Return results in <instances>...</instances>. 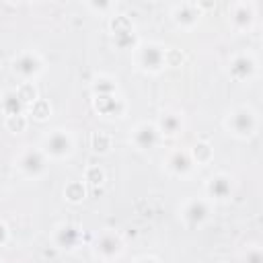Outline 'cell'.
I'll list each match as a JSON object with an SVG mask.
<instances>
[{
	"instance_id": "cell-10",
	"label": "cell",
	"mask_w": 263,
	"mask_h": 263,
	"mask_svg": "<svg viewBox=\"0 0 263 263\" xmlns=\"http://www.w3.org/2000/svg\"><path fill=\"white\" fill-rule=\"evenodd\" d=\"M158 129L154 123H140L132 134V142L138 150H152L158 144Z\"/></svg>"
},
{
	"instance_id": "cell-17",
	"label": "cell",
	"mask_w": 263,
	"mask_h": 263,
	"mask_svg": "<svg viewBox=\"0 0 263 263\" xmlns=\"http://www.w3.org/2000/svg\"><path fill=\"white\" fill-rule=\"evenodd\" d=\"M0 107H2V111L6 113V117H10V115H23L25 103H23V99L18 97L16 90H6V92L2 95Z\"/></svg>"
},
{
	"instance_id": "cell-7",
	"label": "cell",
	"mask_w": 263,
	"mask_h": 263,
	"mask_svg": "<svg viewBox=\"0 0 263 263\" xmlns=\"http://www.w3.org/2000/svg\"><path fill=\"white\" fill-rule=\"evenodd\" d=\"M45 166H47V160H45V154L43 150H27L21 154L18 158V168L23 171V175L27 177H39L45 173Z\"/></svg>"
},
{
	"instance_id": "cell-11",
	"label": "cell",
	"mask_w": 263,
	"mask_h": 263,
	"mask_svg": "<svg viewBox=\"0 0 263 263\" xmlns=\"http://www.w3.org/2000/svg\"><path fill=\"white\" fill-rule=\"evenodd\" d=\"M230 21L238 31H247L251 29V25L255 23V6L251 2H236L230 8Z\"/></svg>"
},
{
	"instance_id": "cell-9",
	"label": "cell",
	"mask_w": 263,
	"mask_h": 263,
	"mask_svg": "<svg viewBox=\"0 0 263 263\" xmlns=\"http://www.w3.org/2000/svg\"><path fill=\"white\" fill-rule=\"evenodd\" d=\"M228 72H230V76H232L234 80H249V78H253L255 72H257V62H255V58L249 55V53H238V55H234V58L230 60Z\"/></svg>"
},
{
	"instance_id": "cell-5",
	"label": "cell",
	"mask_w": 263,
	"mask_h": 263,
	"mask_svg": "<svg viewBox=\"0 0 263 263\" xmlns=\"http://www.w3.org/2000/svg\"><path fill=\"white\" fill-rule=\"evenodd\" d=\"M111 31H113V43L119 49H129L136 45V33H134V25L129 23V18L125 16H115L111 21Z\"/></svg>"
},
{
	"instance_id": "cell-13",
	"label": "cell",
	"mask_w": 263,
	"mask_h": 263,
	"mask_svg": "<svg viewBox=\"0 0 263 263\" xmlns=\"http://www.w3.org/2000/svg\"><path fill=\"white\" fill-rule=\"evenodd\" d=\"M121 249H123V242H121L119 234H115V232H105V234H101L99 240H97V245H95L97 255H101L103 259H113V257H117V255L121 253Z\"/></svg>"
},
{
	"instance_id": "cell-12",
	"label": "cell",
	"mask_w": 263,
	"mask_h": 263,
	"mask_svg": "<svg viewBox=\"0 0 263 263\" xmlns=\"http://www.w3.org/2000/svg\"><path fill=\"white\" fill-rule=\"evenodd\" d=\"M80 238H82L80 228H76V226H72V224H60V226L55 228V232H53V242H55V247H60V249H64V251L74 249V247L80 242Z\"/></svg>"
},
{
	"instance_id": "cell-29",
	"label": "cell",
	"mask_w": 263,
	"mask_h": 263,
	"mask_svg": "<svg viewBox=\"0 0 263 263\" xmlns=\"http://www.w3.org/2000/svg\"><path fill=\"white\" fill-rule=\"evenodd\" d=\"M8 240V226L4 222H0V245H4Z\"/></svg>"
},
{
	"instance_id": "cell-23",
	"label": "cell",
	"mask_w": 263,
	"mask_h": 263,
	"mask_svg": "<svg viewBox=\"0 0 263 263\" xmlns=\"http://www.w3.org/2000/svg\"><path fill=\"white\" fill-rule=\"evenodd\" d=\"M84 181L90 185H103L105 183V171L101 166H88L84 173Z\"/></svg>"
},
{
	"instance_id": "cell-21",
	"label": "cell",
	"mask_w": 263,
	"mask_h": 263,
	"mask_svg": "<svg viewBox=\"0 0 263 263\" xmlns=\"http://www.w3.org/2000/svg\"><path fill=\"white\" fill-rule=\"evenodd\" d=\"M191 158H193V162H197V164H201V162H208L210 158H212V146L208 144V142H197L193 148H191Z\"/></svg>"
},
{
	"instance_id": "cell-22",
	"label": "cell",
	"mask_w": 263,
	"mask_h": 263,
	"mask_svg": "<svg viewBox=\"0 0 263 263\" xmlns=\"http://www.w3.org/2000/svg\"><path fill=\"white\" fill-rule=\"evenodd\" d=\"M90 146H92L95 152L103 154V152H107L111 148V138L107 134H103V132H95L92 138H90Z\"/></svg>"
},
{
	"instance_id": "cell-15",
	"label": "cell",
	"mask_w": 263,
	"mask_h": 263,
	"mask_svg": "<svg viewBox=\"0 0 263 263\" xmlns=\"http://www.w3.org/2000/svg\"><path fill=\"white\" fill-rule=\"evenodd\" d=\"M95 107L107 117H121L125 111V103L117 95H107V97H95Z\"/></svg>"
},
{
	"instance_id": "cell-4",
	"label": "cell",
	"mask_w": 263,
	"mask_h": 263,
	"mask_svg": "<svg viewBox=\"0 0 263 263\" xmlns=\"http://www.w3.org/2000/svg\"><path fill=\"white\" fill-rule=\"evenodd\" d=\"M12 70H14V74H18L23 80H33L35 76L41 74L43 62H41V58H39L37 53H33V51H23V53H18V55L12 60Z\"/></svg>"
},
{
	"instance_id": "cell-27",
	"label": "cell",
	"mask_w": 263,
	"mask_h": 263,
	"mask_svg": "<svg viewBox=\"0 0 263 263\" xmlns=\"http://www.w3.org/2000/svg\"><path fill=\"white\" fill-rule=\"evenodd\" d=\"M245 263H263V255L259 247H251L245 255Z\"/></svg>"
},
{
	"instance_id": "cell-3",
	"label": "cell",
	"mask_w": 263,
	"mask_h": 263,
	"mask_svg": "<svg viewBox=\"0 0 263 263\" xmlns=\"http://www.w3.org/2000/svg\"><path fill=\"white\" fill-rule=\"evenodd\" d=\"M72 148H74V140L64 129H53L43 140V154L51 156V158H64L72 152Z\"/></svg>"
},
{
	"instance_id": "cell-30",
	"label": "cell",
	"mask_w": 263,
	"mask_h": 263,
	"mask_svg": "<svg viewBox=\"0 0 263 263\" xmlns=\"http://www.w3.org/2000/svg\"><path fill=\"white\" fill-rule=\"evenodd\" d=\"M136 263H160V261L154 259V257H142V259H138Z\"/></svg>"
},
{
	"instance_id": "cell-26",
	"label": "cell",
	"mask_w": 263,
	"mask_h": 263,
	"mask_svg": "<svg viewBox=\"0 0 263 263\" xmlns=\"http://www.w3.org/2000/svg\"><path fill=\"white\" fill-rule=\"evenodd\" d=\"M16 92L23 99V103H33L35 101V88H33L31 82H25L21 88H16Z\"/></svg>"
},
{
	"instance_id": "cell-18",
	"label": "cell",
	"mask_w": 263,
	"mask_h": 263,
	"mask_svg": "<svg viewBox=\"0 0 263 263\" xmlns=\"http://www.w3.org/2000/svg\"><path fill=\"white\" fill-rule=\"evenodd\" d=\"M183 127V121L177 113H162L160 119H158V134H164V136H177Z\"/></svg>"
},
{
	"instance_id": "cell-24",
	"label": "cell",
	"mask_w": 263,
	"mask_h": 263,
	"mask_svg": "<svg viewBox=\"0 0 263 263\" xmlns=\"http://www.w3.org/2000/svg\"><path fill=\"white\" fill-rule=\"evenodd\" d=\"M6 127L14 134H21L27 129V117L25 115H10V117H6Z\"/></svg>"
},
{
	"instance_id": "cell-25",
	"label": "cell",
	"mask_w": 263,
	"mask_h": 263,
	"mask_svg": "<svg viewBox=\"0 0 263 263\" xmlns=\"http://www.w3.org/2000/svg\"><path fill=\"white\" fill-rule=\"evenodd\" d=\"M49 105L45 103V101H39V99H35L33 101V107H31V115L35 117V119H45L47 115H49Z\"/></svg>"
},
{
	"instance_id": "cell-28",
	"label": "cell",
	"mask_w": 263,
	"mask_h": 263,
	"mask_svg": "<svg viewBox=\"0 0 263 263\" xmlns=\"http://www.w3.org/2000/svg\"><path fill=\"white\" fill-rule=\"evenodd\" d=\"M111 6H113L111 2H88V4H86V8L97 10V12H105V10H109Z\"/></svg>"
},
{
	"instance_id": "cell-2",
	"label": "cell",
	"mask_w": 263,
	"mask_h": 263,
	"mask_svg": "<svg viewBox=\"0 0 263 263\" xmlns=\"http://www.w3.org/2000/svg\"><path fill=\"white\" fill-rule=\"evenodd\" d=\"M138 64L146 72H160L166 66V49L158 43H144L138 47Z\"/></svg>"
},
{
	"instance_id": "cell-1",
	"label": "cell",
	"mask_w": 263,
	"mask_h": 263,
	"mask_svg": "<svg viewBox=\"0 0 263 263\" xmlns=\"http://www.w3.org/2000/svg\"><path fill=\"white\" fill-rule=\"evenodd\" d=\"M226 127L238 138H249L257 129V115L249 107H238L228 115Z\"/></svg>"
},
{
	"instance_id": "cell-20",
	"label": "cell",
	"mask_w": 263,
	"mask_h": 263,
	"mask_svg": "<svg viewBox=\"0 0 263 263\" xmlns=\"http://www.w3.org/2000/svg\"><path fill=\"white\" fill-rule=\"evenodd\" d=\"M92 92H95V97H107V95H115V92H117V86H115V82H113L111 78L101 76V78L95 80Z\"/></svg>"
},
{
	"instance_id": "cell-8",
	"label": "cell",
	"mask_w": 263,
	"mask_h": 263,
	"mask_svg": "<svg viewBox=\"0 0 263 263\" xmlns=\"http://www.w3.org/2000/svg\"><path fill=\"white\" fill-rule=\"evenodd\" d=\"M183 220L187 226H201L210 218V205L203 199H189L183 205Z\"/></svg>"
},
{
	"instance_id": "cell-19",
	"label": "cell",
	"mask_w": 263,
	"mask_h": 263,
	"mask_svg": "<svg viewBox=\"0 0 263 263\" xmlns=\"http://www.w3.org/2000/svg\"><path fill=\"white\" fill-rule=\"evenodd\" d=\"M84 195H86V189H84V183H82V181H72V183H68L66 189H64V197H66L68 201H72V203L82 201Z\"/></svg>"
},
{
	"instance_id": "cell-16",
	"label": "cell",
	"mask_w": 263,
	"mask_h": 263,
	"mask_svg": "<svg viewBox=\"0 0 263 263\" xmlns=\"http://www.w3.org/2000/svg\"><path fill=\"white\" fill-rule=\"evenodd\" d=\"M193 164L195 162H193V158L187 150H175L166 160V168L175 175H187L193 168Z\"/></svg>"
},
{
	"instance_id": "cell-14",
	"label": "cell",
	"mask_w": 263,
	"mask_h": 263,
	"mask_svg": "<svg viewBox=\"0 0 263 263\" xmlns=\"http://www.w3.org/2000/svg\"><path fill=\"white\" fill-rule=\"evenodd\" d=\"M205 191H208V195L214 197V199H226V197H230V193H232V181H230L228 175H222V173H220V175H212V177L208 179Z\"/></svg>"
},
{
	"instance_id": "cell-6",
	"label": "cell",
	"mask_w": 263,
	"mask_h": 263,
	"mask_svg": "<svg viewBox=\"0 0 263 263\" xmlns=\"http://www.w3.org/2000/svg\"><path fill=\"white\" fill-rule=\"evenodd\" d=\"M171 16H173V21H175L177 27L191 29V27L197 25V21L201 16V8L195 2H181V4H175L173 6Z\"/></svg>"
}]
</instances>
